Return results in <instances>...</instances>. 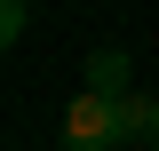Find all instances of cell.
<instances>
[{"mask_svg": "<svg viewBox=\"0 0 159 151\" xmlns=\"http://www.w3.org/2000/svg\"><path fill=\"white\" fill-rule=\"evenodd\" d=\"M88 95H127V48H96L88 56Z\"/></svg>", "mask_w": 159, "mask_h": 151, "instance_id": "2", "label": "cell"}, {"mask_svg": "<svg viewBox=\"0 0 159 151\" xmlns=\"http://www.w3.org/2000/svg\"><path fill=\"white\" fill-rule=\"evenodd\" d=\"M151 143H159V135H151Z\"/></svg>", "mask_w": 159, "mask_h": 151, "instance_id": "4", "label": "cell"}, {"mask_svg": "<svg viewBox=\"0 0 159 151\" xmlns=\"http://www.w3.org/2000/svg\"><path fill=\"white\" fill-rule=\"evenodd\" d=\"M24 24H32V8H24V0H0V40H8V48L24 40Z\"/></svg>", "mask_w": 159, "mask_h": 151, "instance_id": "3", "label": "cell"}, {"mask_svg": "<svg viewBox=\"0 0 159 151\" xmlns=\"http://www.w3.org/2000/svg\"><path fill=\"white\" fill-rule=\"evenodd\" d=\"M64 151H119V95H72Z\"/></svg>", "mask_w": 159, "mask_h": 151, "instance_id": "1", "label": "cell"}]
</instances>
